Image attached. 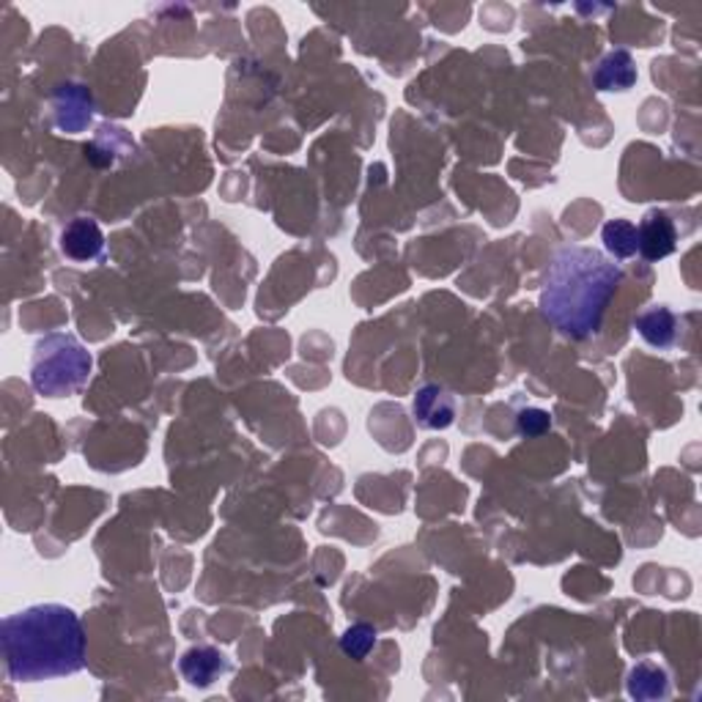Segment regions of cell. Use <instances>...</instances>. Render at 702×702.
<instances>
[{"label":"cell","instance_id":"1","mask_svg":"<svg viewBox=\"0 0 702 702\" xmlns=\"http://www.w3.org/2000/svg\"><path fill=\"white\" fill-rule=\"evenodd\" d=\"M6 676L39 683L75 676L86 667V631L80 615L64 604H36L14 612L0 626Z\"/></svg>","mask_w":702,"mask_h":702},{"label":"cell","instance_id":"2","mask_svg":"<svg viewBox=\"0 0 702 702\" xmlns=\"http://www.w3.org/2000/svg\"><path fill=\"white\" fill-rule=\"evenodd\" d=\"M623 283V269L595 247L569 245L554 252L541 289V313L574 341L593 338L606 305Z\"/></svg>","mask_w":702,"mask_h":702},{"label":"cell","instance_id":"3","mask_svg":"<svg viewBox=\"0 0 702 702\" xmlns=\"http://www.w3.org/2000/svg\"><path fill=\"white\" fill-rule=\"evenodd\" d=\"M91 354L72 335H47L31 359V385L44 398H66L91 376Z\"/></svg>","mask_w":702,"mask_h":702},{"label":"cell","instance_id":"4","mask_svg":"<svg viewBox=\"0 0 702 702\" xmlns=\"http://www.w3.org/2000/svg\"><path fill=\"white\" fill-rule=\"evenodd\" d=\"M678 247L676 223L667 212H648L637 226V252L645 261H665Z\"/></svg>","mask_w":702,"mask_h":702},{"label":"cell","instance_id":"5","mask_svg":"<svg viewBox=\"0 0 702 702\" xmlns=\"http://www.w3.org/2000/svg\"><path fill=\"white\" fill-rule=\"evenodd\" d=\"M61 250H64L66 258H72V261H97L105 252L102 228L94 220H88V217H75V220L64 228V234H61Z\"/></svg>","mask_w":702,"mask_h":702},{"label":"cell","instance_id":"6","mask_svg":"<svg viewBox=\"0 0 702 702\" xmlns=\"http://www.w3.org/2000/svg\"><path fill=\"white\" fill-rule=\"evenodd\" d=\"M55 123L64 132H83L94 116V99L83 86H61L53 99Z\"/></svg>","mask_w":702,"mask_h":702},{"label":"cell","instance_id":"7","mask_svg":"<svg viewBox=\"0 0 702 702\" xmlns=\"http://www.w3.org/2000/svg\"><path fill=\"white\" fill-rule=\"evenodd\" d=\"M414 420L429 431H445L456 418V403L440 385H425L412 401Z\"/></svg>","mask_w":702,"mask_h":702},{"label":"cell","instance_id":"8","mask_svg":"<svg viewBox=\"0 0 702 702\" xmlns=\"http://www.w3.org/2000/svg\"><path fill=\"white\" fill-rule=\"evenodd\" d=\"M182 676L190 687L206 689L228 672V659L215 648H190L179 661Z\"/></svg>","mask_w":702,"mask_h":702},{"label":"cell","instance_id":"9","mask_svg":"<svg viewBox=\"0 0 702 702\" xmlns=\"http://www.w3.org/2000/svg\"><path fill=\"white\" fill-rule=\"evenodd\" d=\"M593 83L598 91H628L637 83V64L626 50H612L595 66Z\"/></svg>","mask_w":702,"mask_h":702},{"label":"cell","instance_id":"10","mask_svg":"<svg viewBox=\"0 0 702 702\" xmlns=\"http://www.w3.org/2000/svg\"><path fill=\"white\" fill-rule=\"evenodd\" d=\"M637 330L642 341L654 349H670L678 338V316L667 305H654L637 316Z\"/></svg>","mask_w":702,"mask_h":702},{"label":"cell","instance_id":"11","mask_svg":"<svg viewBox=\"0 0 702 702\" xmlns=\"http://www.w3.org/2000/svg\"><path fill=\"white\" fill-rule=\"evenodd\" d=\"M628 694L637 700H665L670 694V678L661 667L642 661L628 672Z\"/></svg>","mask_w":702,"mask_h":702},{"label":"cell","instance_id":"12","mask_svg":"<svg viewBox=\"0 0 702 702\" xmlns=\"http://www.w3.org/2000/svg\"><path fill=\"white\" fill-rule=\"evenodd\" d=\"M601 241L612 258L626 261V258L637 256V226L628 220H609L601 228Z\"/></svg>","mask_w":702,"mask_h":702},{"label":"cell","instance_id":"13","mask_svg":"<svg viewBox=\"0 0 702 702\" xmlns=\"http://www.w3.org/2000/svg\"><path fill=\"white\" fill-rule=\"evenodd\" d=\"M376 645V628L368 623H354L352 628H346V634L341 637V650L352 659H365V656L374 650Z\"/></svg>","mask_w":702,"mask_h":702},{"label":"cell","instance_id":"14","mask_svg":"<svg viewBox=\"0 0 702 702\" xmlns=\"http://www.w3.org/2000/svg\"><path fill=\"white\" fill-rule=\"evenodd\" d=\"M549 425H552V418L543 409H525V412H519L521 436H541L547 434Z\"/></svg>","mask_w":702,"mask_h":702}]
</instances>
